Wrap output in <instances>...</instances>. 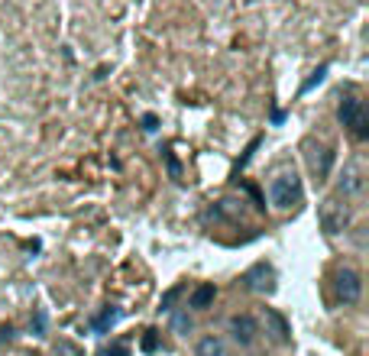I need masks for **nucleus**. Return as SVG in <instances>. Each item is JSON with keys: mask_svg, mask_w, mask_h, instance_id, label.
<instances>
[{"mask_svg": "<svg viewBox=\"0 0 369 356\" xmlns=\"http://www.w3.org/2000/svg\"><path fill=\"white\" fill-rule=\"evenodd\" d=\"M301 198H305V185H301L295 168H279V172L269 178V201H272L275 210L298 208Z\"/></svg>", "mask_w": 369, "mask_h": 356, "instance_id": "obj_1", "label": "nucleus"}, {"mask_svg": "<svg viewBox=\"0 0 369 356\" xmlns=\"http://www.w3.org/2000/svg\"><path fill=\"white\" fill-rule=\"evenodd\" d=\"M350 217H353V210H350V201L343 195H330L317 208V220H321L324 233H343L350 227Z\"/></svg>", "mask_w": 369, "mask_h": 356, "instance_id": "obj_2", "label": "nucleus"}, {"mask_svg": "<svg viewBox=\"0 0 369 356\" xmlns=\"http://www.w3.org/2000/svg\"><path fill=\"white\" fill-rule=\"evenodd\" d=\"M337 120L347 126L357 139H366L369 137V114H366V104H363L359 97H343V101H340Z\"/></svg>", "mask_w": 369, "mask_h": 356, "instance_id": "obj_3", "label": "nucleus"}, {"mask_svg": "<svg viewBox=\"0 0 369 356\" xmlns=\"http://www.w3.org/2000/svg\"><path fill=\"white\" fill-rule=\"evenodd\" d=\"M334 295L340 304H357L363 298V279L357 269H337L334 275Z\"/></svg>", "mask_w": 369, "mask_h": 356, "instance_id": "obj_4", "label": "nucleus"}, {"mask_svg": "<svg viewBox=\"0 0 369 356\" xmlns=\"http://www.w3.org/2000/svg\"><path fill=\"white\" fill-rule=\"evenodd\" d=\"M243 282H246V288L256 295H272L275 292V273L272 266H266V262H256L250 273L243 275Z\"/></svg>", "mask_w": 369, "mask_h": 356, "instance_id": "obj_5", "label": "nucleus"}, {"mask_svg": "<svg viewBox=\"0 0 369 356\" xmlns=\"http://www.w3.org/2000/svg\"><path fill=\"white\" fill-rule=\"evenodd\" d=\"M363 188H366V168H363V162H350V166L343 168L337 195H343V198H359Z\"/></svg>", "mask_w": 369, "mask_h": 356, "instance_id": "obj_6", "label": "nucleus"}, {"mask_svg": "<svg viewBox=\"0 0 369 356\" xmlns=\"http://www.w3.org/2000/svg\"><path fill=\"white\" fill-rule=\"evenodd\" d=\"M227 327H230L233 340H237L240 346L256 344V337H259V324H256L250 315H233L230 321H227Z\"/></svg>", "mask_w": 369, "mask_h": 356, "instance_id": "obj_7", "label": "nucleus"}, {"mask_svg": "<svg viewBox=\"0 0 369 356\" xmlns=\"http://www.w3.org/2000/svg\"><path fill=\"white\" fill-rule=\"evenodd\" d=\"M330 162H334V152H330V146H308V166H311V172H315L317 178H327V172H330Z\"/></svg>", "mask_w": 369, "mask_h": 356, "instance_id": "obj_8", "label": "nucleus"}, {"mask_svg": "<svg viewBox=\"0 0 369 356\" xmlns=\"http://www.w3.org/2000/svg\"><path fill=\"white\" fill-rule=\"evenodd\" d=\"M195 356H233V350L227 346V340L223 337H201L198 344H195Z\"/></svg>", "mask_w": 369, "mask_h": 356, "instance_id": "obj_9", "label": "nucleus"}, {"mask_svg": "<svg viewBox=\"0 0 369 356\" xmlns=\"http://www.w3.org/2000/svg\"><path fill=\"white\" fill-rule=\"evenodd\" d=\"M214 298H217V288H214L211 282H204L191 292V308H195V311H208L214 304Z\"/></svg>", "mask_w": 369, "mask_h": 356, "instance_id": "obj_10", "label": "nucleus"}, {"mask_svg": "<svg viewBox=\"0 0 369 356\" xmlns=\"http://www.w3.org/2000/svg\"><path fill=\"white\" fill-rule=\"evenodd\" d=\"M266 321L272 324L275 340H279V344H285V340H288V324H285V321H282L279 315H275V311H266Z\"/></svg>", "mask_w": 369, "mask_h": 356, "instance_id": "obj_11", "label": "nucleus"}, {"mask_svg": "<svg viewBox=\"0 0 369 356\" xmlns=\"http://www.w3.org/2000/svg\"><path fill=\"white\" fill-rule=\"evenodd\" d=\"M117 317H120V311H117V308H107L104 315L94 321V330H101V334H104L107 327H114V324H117Z\"/></svg>", "mask_w": 369, "mask_h": 356, "instance_id": "obj_12", "label": "nucleus"}, {"mask_svg": "<svg viewBox=\"0 0 369 356\" xmlns=\"http://www.w3.org/2000/svg\"><path fill=\"white\" fill-rule=\"evenodd\" d=\"M104 356H130V350L123 344H114V346H107Z\"/></svg>", "mask_w": 369, "mask_h": 356, "instance_id": "obj_13", "label": "nucleus"}, {"mask_svg": "<svg viewBox=\"0 0 369 356\" xmlns=\"http://www.w3.org/2000/svg\"><path fill=\"white\" fill-rule=\"evenodd\" d=\"M172 324H175V330H181V334H188V330H191V321L185 315H179L175 321H172Z\"/></svg>", "mask_w": 369, "mask_h": 356, "instance_id": "obj_14", "label": "nucleus"}, {"mask_svg": "<svg viewBox=\"0 0 369 356\" xmlns=\"http://www.w3.org/2000/svg\"><path fill=\"white\" fill-rule=\"evenodd\" d=\"M55 353H62V356H81L78 350H74V346H68V344H59V346H55Z\"/></svg>", "mask_w": 369, "mask_h": 356, "instance_id": "obj_15", "label": "nucleus"}, {"mask_svg": "<svg viewBox=\"0 0 369 356\" xmlns=\"http://www.w3.org/2000/svg\"><path fill=\"white\" fill-rule=\"evenodd\" d=\"M156 337H152V334H146V337H143V350H146V353H152V350H156Z\"/></svg>", "mask_w": 369, "mask_h": 356, "instance_id": "obj_16", "label": "nucleus"}, {"mask_svg": "<svg viewBox=\"0 0 369 356\" xmlns=\"http://www.w3.org/2000/svg\"><path fill=\"white\" fill-rule=\"evenodd\" d=\"M3 337H7V344H10V337H13V327H10V324L0 327V344H3Z\"/></svg>", "mask_w": 369, "mask_h": 356, "instance_id": "obj_17", "label": "nucleus"}]
</instances>
